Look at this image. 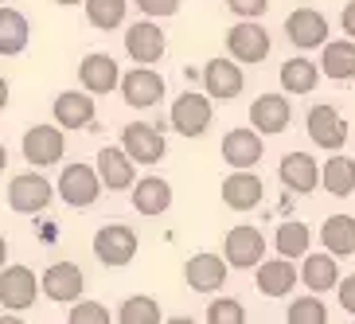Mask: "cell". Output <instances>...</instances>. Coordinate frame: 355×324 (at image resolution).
Wrapping results in <instances>:
<instances>
[{"instance_id": "1", "label": "cell", "mask_w": 355, "mask_h": 324, "mask_svg": "<svg viewBox=\"0 0 355 324\" xmlns=\"http://www.w3.org/2000/svg\"><path fill=\"white\" fill-rule=\"evenodd\" d=\"M55 196H63L67 207H94L102 199V180H98V168L86 164V160H74L63 168V176L55 180Z\"/></svg>"}, {"instance_id": "2", "label": "cell", "mask_w": 355, "mask_h": 324, "mask_svg": "<svg viewBox=\"0 0 355 324\" xmlns=\"http://www.w3.org/2000/svg\"><path fill=\"white\" fill-rule=\"evenodd\" d=\"M55 199V184L43 172H20V176L8 180V207L16 211V215H40V211L51 207Z\"/></svg>"}, {"instance_id": "3", "label": "cell", "mask_w": 355, "mask_h": 324, "mask_svg": "<svg viewBox=\"0 0 355 324\" xmlns=\"http://www.w3.org/2000/svg\"><path fill=\"white\" fill-rule=\"evenodd\" d=\"M211 117H215L211 98L199 94V90H184L172 102V110H168V126L176 129L180 137H203L211 129Z\"/></svg>"}, {"instance_id": "4", "label": "cell", "mask_w": 355, "mask_h": 324, "mask_svg": "<svg viewBox=\"0 0 355 324\" xmlns=\"http://www.w3.org/2000/svg\"><path fill=\"white\" fill-rule=\"evenodd\" d=\"M270 47H273V40L258 20H239L227 32V51H230V59L242 63V67L266 63V59H270Z\"/></svg>"}, {"instance_id": "5", "label": "cell", "mask_w": 355, "mask_h": 324, "mask_svg": "<svg viewBox=\"0 0 355 324\" xmlns=\"http://www.w3.org/2000/svg\"><path fill=\"white\" fill-rule=\"evenodd\" d=\"M266 258V235L250 223H239V227L227 230L223 239V262L230 270H254L258 262Z\"/></svg>"}, {"instance_id": "6", "label": "cell", "mask_w": 355, "mask_h": 324, "mask_svg": "<svg viewBox=\"0 0 355 324\" xmlns=\"http://www.w3.org/2000/svg\"><path fill=\"white\" fill-rule=\"evenodd\" d=\"M40 301V273L32 266H4L0 270V305L8 313H28Z\"/></svg>"}, {"instance_id": "7", "label": "cell", "mask_w": 355, "mask_h": 324, "mask_svg": "<svg viewBox=\"0 0 355 324\" xmlns=\"http://www.w3.org/2000/svg\"><path fill=\"white\" fill-rule=\"evenodd\" d=\"M141 250V239L129 223H105L94 235V254L102 266H129Z\"/></svg>"}, {"instance_id": "8", "label": "cell", "mask_w": 355, "mask_h": 324, "mask_svg": "<svg viewBox=\"0 0 355 324\" xmlns=\"http://www.w3.org/2000/svg\"><path fill=\"white\" fill-rule=\"evenodd\" d=\"M304 133L313 141L316 148H328V153H340L347 145V121L340 117V110L328 102L313 105L309 114H304Z\"/></svg>"}, {"instance_id": "9", "label": "cell", "mask_w": 355, "mask_h": 324, "mask_svg": "<svg viewBox=\"0 0 355 324\" xmlns=\"http://www.w3.org/2000/svg\"><path fill=\"white\" fill-rule=\"evenodd\" d=\"M20 148H24V160L32 168H51L67 153V133L59 126H32L24 133Z\"/></svg>"}, {"instance_id": "10", "label": "cell", "mask_w": 355, "mask_h": 324, "mask_svg": "<svg viewBox=\"0 0 355 324\" xmlns=\"http://www.w3.org/2000/svg\"><path fill=\"white\" fill-rule=\"evenodd\" d=\"M246 86V74H242V63L234 59H207L203 63V94L211 102H234Z\"/></svg>"}, {"instance_id": "11", "label": "cell", "mask_w": 355, "mask_h": 324, "mask_svg": "<svg viewBox=\"0 0 355 324\" xmlns=\"http://www.w3.org/2000/svg\"><path fill=\"white\" fill-rule=\"evenodd\" d=\"M117 90H121V98L133 110H153V105H160L168 86H164V74L160 71H153V67H133V71L121 74Z\"/></svg>"}, {"instance_id": "12", "label": "cell", "mask_w": 355, "mask_h": 324, "mask_svg": "<svg viewBox=\"0 0 355 324\" xmlns=\"http://www.w3.org/2000/svg\"><path fill=\"white\" fill-rule=\"evenodd\" d=\"M121 148H125V157L133 160V164H157L168 153L160 126H148V121H129V126L121 129Z\"/></svg>"}, {"instance_id": "13", "label": "cell", "mask_w": 355, "mask_h": 324, "mask_svg": "<svg viewBox=\"0 0 355 324\" xmlns=\"http://www.w3.org/2000/svg\"><path fill=\"white\" fill-rule=\"evenodd\" d=\"M83 289H86V278L78 270V262H51L40 273V293L59 305H74L83 297Z\"/></svg>"}, {"instance_id": "14", "label": "cell", "mask_w": 355, "mask_h": 324, "mask_svg": "<svg viewBox=\"0 0 355 324\" xmlns=\"http://www.w3.org/2000/svg\"><path fill=\"white\" fill-rule=\"evenodd\" d=\"M164 47H168V40H164V32H160L157 20L145 16V20H137V24L125 28V51H129V59H133L137 67L160 63V59H164Z\"/></svg>"}, {"instance_id": "15", "label": "cell", "mask_w": 355, "mask_h": 324, "mask_svg": "<svg viewBox=\"0 0 355 324\" xmlns=\"http://www.w3.org/2000/svg\"><path fill=\"white\" fill-rule=\"evenodd\" d=\"M117 83H121V67H117L114 55H105V51H90L83 55V63H78V86H83L86 94H114Z\"/></svg>"}, {"instance_id": "16", "label": "cell", "mask_w": 355, "mask_h": 324, "mask_svg": "<svg viewBox=\"0 0 355 324\" xmlns=\"http://www.w3.org/2000/svg\"><path fill=\"white\" fill-rule=\"evenodd\" d=\"M285 40L297 47V51H313L328 43V16L316 8H293L289 20H285Z\"/></svg>"}, {"instance_id": "17", "label": "cell", "mask_w": 355, "mask_h": 324, "mask_svg": "<svg viewBox=\"0 0 355 324\" xmlns=\"http://www.w3.org/2000/svg\"><path fill=\"white\" fill-rule=\"evenodd\" d=\"M219 196L230 211H254V207H261V199H266V184H261V176L254 168H234V172L223 180Z\"/></svg>"}, {"instance_id": "18", "label": "cell", "mask_w": 355, "mask_h": 324, "mask_svg": "<svg viewBox=\"0 0 355 324\" xmlns=\"http://www.w3.org/2000/svg\"><path fill=\"white\" fill-rule=\"evenodd\" d=\"M254 285H258L261 297H289L301 285V273H297V266L289 258L277 254V258H261L254 266Z\"/></svg>"}, {"instance_id": "19", "label": "cell", "mask_w": 355, "mask_h": 324, "mask_svg": "<svg viewBox=\"0 0 355 324\" xmlns=\"http://www.w3.org/2000/svg\"><path fill=\"white\" fill-rule=\"evenodd\" d=\"M129 199H133L137 215L157 219V215H164V211L172 207V184H168L164 176H141V180H133Z\"/></svg>"}, {"instance_id": "20", "label": "cell", "mask_w": 355, "mask_h": 324, "mask_svg": "<svg viewBox=\"0 0 355 324\" xmlns=\"http://www.w3.org/2000/svg\"><path fill=\"white\" fill-rule=\"evenodd\" d=\"M94 168H98L102 188H110V191H129L133 188V180H137V164L125 157V148L121 145H105L102 153H98Z\"/></svg>"}, {"instance_id": "21", "label": "cell", "mask_w": 355, "mask_h": 324, "mask_svg": "<svg viewBox=\"0 0 355 324\" xmlns=\"http://www.w3.org/2000/svg\"><path fill=\"white\" fill-rule=\"evenodd\" d=\"M266 157V141L258 129H230L223 137V160L230 168H258Z\"/></svg>"}, {"instance_id": "22", "label": "cell", "mask_w": 355, "mask_h": 324, "mask_svg": "<svg viewBox=\"0 0 355 324\" xmlns=\"http://www.w3.org/2000/svg\"><path fill=\"white\" fill-rule=\"evenodd\" d=\"M227 262L223 254H191L188 266H184V282L196 293H219L227 285Z\"/></svg>"}, {"instance_id": "23", "label": "cell", "mask_w": 355, "mask_h": 324, "mask_svg": "<svg viewBox=\"0 0 355 324\" xmlns=\"http://www.w3.org/2000/svg\"><path fill=\"white\" fill-rule=\"evenodd\" d=\"M55 126L59 129H86L94 126V94H86V90H63V94L55 98Z\"/></svg>"}, {"instance_id": "24", "label": "cell", "mask_w": 355, "mask_h": 324, "mask_svg": "<svg viewBox=\"0 0 355 324\" xmlns=\"http://www.w3.org/2000/svg\"><path fill=\"white\" fill-rule=\"evenodd\" d=\"M289 121H293L289 98H282V94H261V98H254V105H250V126L258 129V133H285V129H289Z\"/></svg>"}, {"instance_id": "25", "label": "cell", "mask_w": 355, "mask_h": 324, "mask_svg": "<svg viewBox=\"0 0 355 324\" xmlns=\"http://www.w3.org/2000/svg\"><path fill=\"white\" fill-rule=\"evenodd\" d=\"M277 180H282L289 191H297V196H309V191L320 184V164H316L309 153H289V157H282Z\"/></svg>"}, {"instance_id": "26", "label": "cell", "mask_w": 355, "mask_h": 324, "mask_svg": "<svg viewBox=\"0 0 355 324\" xmlns=\"http://www.w3.org/2000/svg\"><path fill=\"white\" fill-rule=\"evenodd\" d=\"M320 74L332 83H352L355 78V40H328L320 47Z\"/></svg>"}, {"instance_id": "27", "label": "cell", "mask_w": 355, "mask_h": 324, "mask_svg": "<svg viewBox=\"0 0 355 324\" xmlns=\"http://www.w3.org/2000/svg\"><path fill=\"white\" fill-rule=\"evenodd\" d=\"M28 40H32V24L20 8H8L0 4V55L12 59V55H24L28 51Z\"/></svg>"}, {"instance_id": "28", "label": "cell", "mask_w": 355, "mask_h": 324, "mask_svg": "<svg viewBox=\"0 0 355 324\" xmlns=\"http://www.w3.org/2000/svg\"><path fill=\"white\" fill-rule=\"evenodd\" d=\"M301 285H309V293H328L336 289V282H340V258H332V254H304L301 258Z\"/></svg>"}, {"instance_id": "29", "label": "cell", "mask_w": 355, "mask_h": 324, "mask_svg": "<svg viewBox=\"0 0 355 324\" xmlns=\"http://www.w3.org/2000/svg\"><path fill=\"white\" fill-rule=\"evenodd\" d=\"M320 246L332 258H352L355 254V219L352 215H328L320 223Z\"/></svg>"}, {"instance_id": "30", "label": "cell", "mask_w": 355, "mask_h": 324, "mask_svg": "<svg viewBox=\"0 0 355 324\" xmlns=\"http://www.w3.org/2000/svg\"><path fill=\"white\" fill-rule=\"evenodd\" d=\"M320 184H324L328 196L347 199L355 191V160L344 157V153H332V157L324 160V168H320Z\"/></svg>"}, {"instance_id": "31", "label": "cell", "mask_w": 355, "mask_h": 324, "mask_svg": "<svg viewBox=\"0 0 355 324\" xmlns=\"http://www.w3.org/2000/svg\"><path fill=\"white\" fill-rule=\"evenodd\" d=\"M316 83H320V67L304 55H293L282 63V90L285 94H313Z\"/></svg>"}, {"instance_id": "32", "label": "cell", "mask_w": 355, "mask_h": 324, "mask_svg": "<svg viewBox=\"0 0 355 324\" xmlns=\"http://www.w3.org/2000/svg\"><path fill=\"white\" fill-rule=\"evenodd\" d=\"M309 242H313V230H309V223H301V219L277 223L273 246H277V254H282V258H289V262L304 258V254H309Z\"/></svg>"}, {"instance_id": "33", "label": "cell", "mask_w": 355, "mask_h": 324, "mask_svg": "<svg viewBox=\"0 0 355 324\" xmlns=\"http://www.w3.org/2000/svg\"><path fill=\"white\" fill-rule=\"evenodd\" d=\"M160 321H164V313H160L157 297H148V293H133L117 305V324H160Z\"/></svg>"}, {"instance_id": "34", "label": "cell", "mask_w": 355, "mask_h": 324, "mask_svg": "<svg viewBox=\"0 0 355 324\" xmlns=\"http://www.w3.org/2000/svg\"><path fill=\"white\" fill-rule=\"evenodd\" d=\"M86 8V20H90V28H98V32H117L121 24H125V0H83Z\"/></svg>"}, {"instance_id": "35", "label": "cell", "mask_w": 355, "mask_h": 324, "mask_svg": "<svg viewBox=\"0 0 355 324\" xmlns=\"http://www.w3.org/2000/svg\"><path fill=\"white\" fill-rule=\"evenodd\" d=\"M285 324H328V309H324L320 293H304V297L289 301Z\"/></svg>"}, {"instance_id": "36", "label": "cell", "mask_w": 355, "mask_h": 324, "mask_svg": "<svg viewBox=\"0 0 355 324\" xmlns=\"http://www.w3.org/2000/svg\"><path fill=\"white\" fill-rule=\"evenodd\" d=\"M207 324H246V309L239 297H215L207 305Z\"/></svg>"}, {"instance_id": "37", "label": "cell", "mask_w": 355, "mask_h": 324, "mask_svg": "<svg viewBox=\"0 0 355 324\" xmlns=\"http://www.w3.org/2000/svg\"><path fill=\"white\" fill-rule=\"evenodd\" d=\"M67 324H114V313H110L102 301H83V297H78V301L71 305Z\"/></svg>"}, {"instance_id": "38", "label": "cell", "mask_w": 355, "mask_h": 324, "mask_svg": "<svg viewBox=\"0 0 355 324\" xmlns=\"http://www.w3.org/2000/svg\"><path fill=\"white\" fill-rule=\"evenodd\" d=\"M133 4L145 12L148 20H168V16L180 12V0H133Z\"/></svg>"}, {"instance_id": "39", "label": "cell", "mask_w": 355, "mask_h": 324, "mask_svg": "<svg viewBox=\"0 0 355 324\" xmlns=\"http://www.w3.org/2000/svg\"><path fill=\"white\" fill-rule=\"evenodd\" d=\"M227 8L234 12L239 20H258V16H266L270 0H227Z\"/></svg>"}, {"instance_id": "40", "label": "cell", "mask_w": 355, "mask_h": 324, "mask_svg": "<svg viewBox=\"0 0 355 324\" xmlns=\"http://www.w3.org/2000/svg\"><path fill=\"white\" fill-rule=\"evenodd\" d=\"M336 293H340V309L355 316V273H347L344 282H336Z\"/></svg>"}, {"instance_id": "41", "label": "cell", "mask_w": 355, "mask_h": 324, "mask_svg": "<svg viewBox=\"0 0 355 324\" xmlns=\"http://www.w3.org/2000/svg\"><path fill=\"white\" fill-rule=\"evenodd\" d=\"M340 28H344L347 40H355V0L344 4V12H340Z\"/></svg>"}, {"instance_id": "42", "label": "cell", "mask_w": 355, "mask_h": 324, "mask_svg": "<svg viewBox=\"0 0 355 324\" xmlns=\"http://www.w3.org/2000/svg\"><path fill=\"white\" fill-rule=\"evenodd\" d=\"M4 105H8V78L0 74V110H4Z\"/></svg>"}, {"instance_id": "43", "label": "cell", "mask_w": 355, "mask_h": 324, "mask_svg": "<svg viewBox=\"0 0 355 324\" xmlns=\"http://www.w3.org/2000/svg\"><path fill=\"white\" fill-rule=\"evenodd\" d=\"M4 266H8V239L0 235V270H4Z\"/></svg>"}, {"instance_id": "44", "label": "cell", "mask_w": 355, "mask_h": 324, "mask_svg": "<svg viewBox=\"0 0 355 324\" xmlns=\"http://www.w3.org/2000/svg\"><path fill=\"white\" fill-rule=\"evenodd\" d=\"M160 324H196L191 316H172V321H160Z\"/></svg>"}, {"instance_id": "45", "label": "cell", "mask_w": 355, "mask_h": 324, "mask_svg": "<svg viewBox=\"0 0 355 324\" xmlns=\"http://www.w3.org/2000/svg\"><path fill=\"white\" fill-rule=\"evenodd\" d=\"M0 324H24V316H12L8 313V316H0Z\"/></svg>"}, {"instance_id": "46", "label": "cell", "mask_w": 355, "mask_h": 324, "mask_svg": "<svg viewBox=\"0 0 355 324\" xmlns=\"http://www.w3.org/2000/svg\"><path fill=\"white\" fill-rule=\"evenodd\" d=\"M4 164H8V148L0 145V172H4Z\"/></svg>"}, {"instance_id": "47", "label": "cell", "mask_w": 355, "mask_h": 324, "mask_svg": "<svg viewBox=\"0 0 355 324\" xmlns=\"http://www.w3.org/2000/svg\"><path fill=\"white\" fill-rule=\"evenodd\" d=\"M59 8H74V4H83V0H55Z\"/></svg>"}, {"instance_id": "48", "label": "cell", "mask_w": 355, "mask_h": 324, "mask_svg": "<svg viewBox=\"0 0 355 324\" xmlns=\"http://www.w3.org/2000/svg\"><path fill=\"white\" fill-rule=\"evenodd\" d=\"M0 4H8V0H0Z\"/></svg>"}]
</instances>
